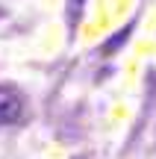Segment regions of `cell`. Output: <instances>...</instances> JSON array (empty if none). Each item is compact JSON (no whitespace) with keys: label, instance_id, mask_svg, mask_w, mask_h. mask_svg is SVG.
Instances as JSON below:
<instances>
[{"label":"cell","instance_id":"obj_1","mask_svg":"<svg viewBox=\"0 0 156 159\" xmlns=\"http://www.w3.org/2000/svg\"><path fill=\"white\" fill-rule=\"evenodd\" d=\"M24 112V103H21V94H18L12 85H0V127L6 124H15Z\"/></svg>","mask_w":156,"mask_h":159},{"label":"cell","instance_id":"obj_2","mask_svg":"<svg viewBox=\"0 0 156 159\" xmlns=\"http://www.w3.org/2000/svg\"><path fill=\"white\" fill-rule=\"evenodd\" d=\"M130 33H133V27H124V30H118V33L112 35L109 41H106V47H103V50H106V53H115L118 47H121L124 41H127V35H130Z\"/></svg>","mask_w":156,"mask_h":159}]
</instances>
